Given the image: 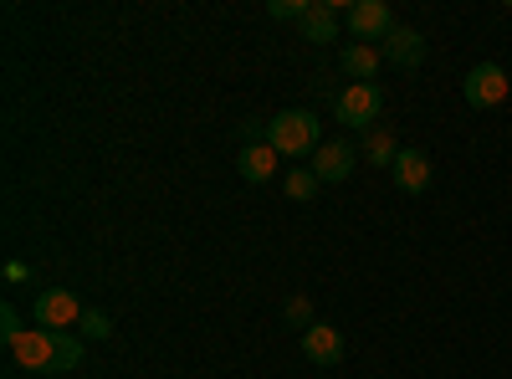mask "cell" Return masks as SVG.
I'll list each match as a JSON object with an SVG mask.
<instances>
[{
	"label": "cell",
	"instance_id": "obj_20",
	"mask_svg": "<svg viewBox=\"0 0 512 379\" xmlns=\"http://www.w3.org/2000/svg\"><path fill=\"white\" fill-rule=\"evenodd\" d=\"M287 318H292V323H297V328H303V333H308V328H313V323H318V318H313V308H308V303H303V298H292V303H287Z\"/></svg>",
	"mask_w": 512,
	"mask_h": 379
},
{
	"label": "cell",
	"instance_id": "obj_6",
	"mask_svg": "<svg viewBox=\"0 0 512 379\" xmlns=\"http://www.w3.org/2000/svg\"><path fill=\"white\" fill-rule=\"evenodd\" d=\"M349 31H354V41H384L395 31V16H390L384 0H359V6L349 11Z\"/></svg>",
	"mask_w": 512,
	"mask_h": 379
},
{
	"label": "cell",
	"instance_id": "obj_9",
	"mask_svg": "<svg viewBox=\"0 0 512 379\" xmlns=\"http://www.w3.org/2000/svg\"><path fill=\"white\" fill-rule=\"evenodd\" d=\"M379 57L395 62V67H420V62H425V36H420L415 26H395L390 36H384Z\"/></svg>",
	"mask_w": 512,
	"mask_h": 379
},
{
	"label": "cell",
	"instance_id": "obj_15",
	"mask_svg": "<svg viewBox=\"0 0 512 379\" xmlns=\"http://www.w3.org/2000/svg\"><path fill=\"white\" fill-rule=\"evenodd\" d=\"M303 36H308V41H333V36H338V11H333V6H313V11L303 16Z\"/></svg>",
	"mask_w": 512,
	"mask_h": 379
},
{
	"label": "cell",
	"instance_id": "obj_10",
	"mask_svg": "<svg viewBox=\"0 0 512 379\" xmlns=\"http://www.w3.org/2000/svg\"><path fill=\"white\" fill-rule=\"evenodd\" d=\"M395 185L405 190V195H420L425 185H431V154H420V149H400V159H395Z\"/></svg>",
	"mask_w": 512,
	"mask_h": 379
},
{
	"label": "cell",
	"instance_id": "obj_2",
	"mask_svg": "<svg viewBox=\"0 0 512 379\" xmlns=\"http://www.w3.org/2000/svg\"><path fill=\"white\" fill-rule=\"evenodd\" d=\"M379 108H384V93L374 88V82H349V88L338 93V103H333V118L344 123V129H364L369 134Z\"/></svg>",
	"mask_w": 512,
	"mask_h": 379
},
{
	"label": "cell",
	"instance_id": "obj_21",
	"mask_svg": "<svg viewBox=\"0 0 512 379\" xmlns=\"http://www.w3.org/2000/svg\"><path fill=\"white\" fill-rule=\"evenodd\" d=\"M26 277H31L26 262H11V267H6V282H26Z\"/></svg>",
	"mask_w": 512,
	"mask_h": 379
},
{
	"label": "cell",
	"instance_id": "obj_19",
	"mask_svg": "<svg viewBox=\"0 0 512 379\" xmlns=\"http://www.w3.org/2000/svg\"><path fill=\"white\" fill-rule=\"evenodd\" d=\"M21 333H26V328H21V313L6 303V308H0V339H6V344H16Z\"/></svg>",
	"mask_w": 512,
	"mask_h": 379
},
{
	"label": "cell",
	"instance_id": "obj_7",
	"mask_svg": "<svg viewBox=\"0 0 512 379\" xmlns=\"http://www.w3.org/2000/svg\"><path fill=\"white\" fill-rule=\"evenodd\" d=\"M303 354H308V364H318V369L344 364V333H338L333 323H313V328L303 333Z\"/></svg>",
	"mask_w": 512,
	"mask_h": 379
},
{
	"label": "cell",
	"instance_id": "obj_17",
	"mask_svg": "<svg viewBox=\"0 0 512 379\" xmlns=\"http://www.w3.org/2000/svg\"><path fill=\"white\" fill-rule=\"evenodd\" d=\"M77 328H82V339H113V318L103 308H88Z\"/></svg>",
	"mask_w": 512,
	"mask_h": 379
},
{
	"label": "cell",
	"instance_id": "obj_11",
	"mask_svg": "<svg viewBox=\"0 0 512 379\" xmlns=\"http://www.w3.org/2000/svg\"><path fill=\"white\" fill-rule=\"evenodd\" d=\"M236 170H241V180H251V185H267V180L277 175V149H272V144H246V149L236 154Z\"/></svg>",
	"mask_w": 512,
	"mask_h": 379
},
{
	"label": "cell",
	"instance_id": "obj_12",
	"mask_svg": "<svg viewBox=\"0 0 512 379\" xmlns=\"http://www.w3.org/2000/svg\"><path fill=\"white\" fill-rule=\"evenodd\" d=\"M338 62H344V72L354 77V82H374V72H379V47H369V41H354V47H344V57H338Z\"/></svg>",
	"mask_w": 512,
	"mask_h": 379
},
{
	"label": "cell",
	"instance_id": "obj_13",
	"mask_svg": "<svg viewBox=\"0 0 512 379\" xmlns=\"http://www.w3.org/2000/svg\"><path fill=\"white\" fill-rule=\"evenodd\" d=\"M82 364V339L67 328H52V374H67Z\"/></svg>",
	"mask_w": 512,
	"mask_h": 379
},
{
	"label": "cell",
	"instance_id": "obj_16",
	"mask_svg": "<svg viewBox=\"0 0 512 379\" xmlns=\"http://www.w3.org/2000/svg\"><path fill=\"white\" fill-rule=\"evenodd\" d=\"M282 190H287V200L303 205V200H313V195H318V175H313V170H292Z\"/></svg>",
	"mask_w": 512,
	"mask_h": 379
},
{
	"label": "cell",
	"instance_id": "obj_1",
	"mask_svg": "<svg viewBox=\"0 0 512 379\" xmlns=\"http://www.w3.org/2000/svg\"><path fill=\"white\" fill-rule=\"evenodd\" d=\"M267 144L277 149V154H287V159H313L318 154V118L313 113H303V108H287V113H277L272 123H267Z\"/></svg>",
	"mask_w": 512,
	"mask_h": 379
},
{
	"label": "cell",
	"instance_id": "obj_5",
	"mask_svg": "<svg viewBox=\"0 0 512 379\" xmlns=\"http://www.w3.org/2000/svg\"><path fill=\"white\" fill-rule=\"evenodd\" d=\"M461 93H466V103H472V108H497L507 98V72L497 62H477L472 72H466Z\"/></svg>",
	"mask_w": 512,
	"mask_h": 379
},
{
	"label": "cell",
	"instance_id": "obj_14",
	"mask_svg": "<svg viewBox=\"0 0 512 379\" xmlns=\"http://www.w3.org/2000/svg\"><path fill=\"white\" fill-rule=\"evenodd\" d=\"M364 159H369V164H390V170H395V159H400L395 134H390V129H369V134H364Z\"/></svg>",
	"mask_w": 512,
	"mask_h": 379
},
{
	"label": "cell",
	"instance_id": "obj_3",
	"mask_svg": "<svg viewBox=\"0 0 512 379\" xmlns=\"http://www.w3.org/2000/svg\"><path fill=\"white\" fill-rule=\"evenodd\" d=\"M31 313H36V328H72V323H82V313H88V308L77 303L72 287H47Z\"/></svg>",
	"mask_w": 512,
	"mask_h": 379
},
{
	"label": "cell",
	"instance_id": "obj_18",
	"mask_svg": "<svg viewBox=\"0 0 512 379\" xmlns=\"http://www.w3.org/2000/svg\"><path fill=\"white\" fill-rule=\"evenodd\" d=\"M308 11H313V0H272V6H267L272 21H297V26H303Z\"/></svg>",
	"mask_w": 512,
	"mask_h": 379
},
{
	"label": "cell",
	"instance_id": "obj_4",
	"mask_svg": "<svg viewBox=\"0 0 512 379\" xmlns=\"http://www.w3.org/2000/svg\"><path fill=\"white\" fill-rule=\"evenodd\" d=\"M354 164H359V154H354L349 139H323L308 170L318 175V185H338V180H349V175H354Z\"/></svg>",
	"mask_w": 512,
	"mask_h": 379
},
{
	"label": "cell",
	"instance_id": "obj_8",
	"mask_svg": "<svg viewBox=\"0 0 512 379\" xmlns=\"http://www.w3.org/2000/svg\"><path fill=\"white\" fill-rule=\"evenodd\" d=\"M16 364L21 369H36V374H52V328H26L21 339L11 344Z\"/></svg>",
	"mask_w": 512,
	"mask_h": 379
}]
</instances>
